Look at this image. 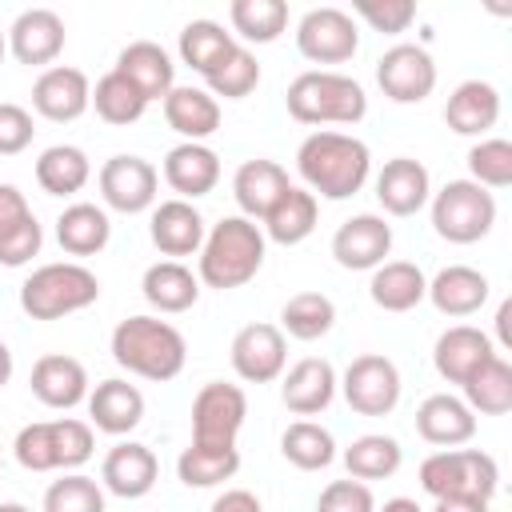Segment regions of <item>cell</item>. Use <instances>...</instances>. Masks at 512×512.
I'll return each mask as SVG.
<instances>
[{
	"instance_id": "cell-60",
	"label": "cell",
	"mask_w": 512,
	"mask_h": 512,
	"mask_svg": "<svg viewBox=\"0 0 512 512\" xmlns=\"http://www.w3.org/2000/svg\"><path fill=\"white\" fill-rule=\"evenodd\" d=\"M4 52H8V40H4V32H0V60H4Z\"/></svg>"
},
{
	"instance_id": "cell-35",
	"label": "cell",
	"mask_w": 512,
	"mask_h": 512,
	"mask_svg": "<svg viewBox=\"0 0 512 512\" xmlns=\"http://www.w3.org/2000/svg\"><path fill=\"white\" fill-rule=\"evenodd\" d=\"M88 176H92V164L76 144H52L36 160V184L48 196H76L88 184Z\"/></svg>"
},
{
	"instance_id": "cell-2",
	"label": "cell",
	"mask_w": 512,
	"mask_h": 512,
	"mask_svg": "<svg viewBox=\"0 0 512 512\" xmlns=\"http://www.w3.org/2000/svg\"><path fill=\"white\" fill-rule=\"evenodd\" d=\"M112 360L144 380H176L188 360V344L176 324L160 316H128L112 328Z\"/></svg>"
},
{
	"instance_id": "cell-28",
	"label": "cell",
	"mask_w": 512,
	"mask_h": 512,
	"mask_svg": "<svg viewBox=\"0 0 512 512\" xmlns=\"http://www.w3.org/2000/svg\"><path fill=\"white\" fill-rule=\"evenodd\" d=\"M164 120L172 132H180L188 144H204L220 128V100L208 88H172L164 96Z\"/></svg>"
},
{
	"instance_id": "cell-31",
	"label": "cell",
	"mask_w": 512,
	"mask_h": 512,
	"mask_svg": "<svg viewBox=\"0 0 512 512\" xmlns=\"http://www.w3.org/2000/svg\"><path fill=\"white\" fill-rule=\"evenodd\" d=\"M368 296L384 312H408L428 296V276L412 260H384L380 268H372Z\"/></svg>"
},
{
	"instance_id": "cell-18",
	"label": "cell",
	"mask_w": 512,
	"mask_h": 512,
	"mask_svg": "<svg viewBox=\"0 0 512 512\" xmlns=\"http://www.w3.org/2000/svg\"><path fill=\"white\" fill-rule=\"evenodd\" d=\"M336 368L324 360V356H304L296 360L288 372H284V384H280V400L288 412L296 416H316L332 404L336 396Z\"/></svg>"
},
{
	"instance_id": "cell-42",
	"label": "cell",
	"mask_w": 512,
	"mask_h": 512,
	"mask_svg": "<svg viewBox=\"0 0 512 512\" xmlns=\"http://www.w3.org/2000/svg\"><path fill=\"white\" fill-rule=\"evenodd\" d=\"M92 108H96V116H100L104 124H136V120L144 116L148 100H144V92H140L128 76H120V72L112 68V72H104V76L96 80V88H92Z\"/></svg>"
},
{
	"instance_id": "cell-37",
	"label": "cell",
	"mask_w": 512,
	"mask_h": 512,
	"mask_svg": "<svg viewBox=\"0 0 512 512\" xmlns=\"http://www.w3.org/2000/svg\"><path fill=\"white\" fill-rule=\"evenodd\" d=\"M316 212H320L316 196H312L308 188H296V184H292V188L276 200V208L264 216V232H268V240H276V244H300V240L312 236Z\"/></svg>"
},
{
	"instance_id": "cell-22",
	"label": "cell",
	"mask_w": 512,
	"mask_h": 512,
	"mask_svg": "<svg viewBox=\"0 0 512 512\" xmlns=\"http://www.w3.org/2000/svg\"><path fill=\"white\" fill-rule=\"evenodd\" d=\"M32 396L48 408H76L80 400H88V372L76 356L64 352H48L32 364Z\"/></svg>"
},
{
	"instance_id": "cell-56",
	"label": "cell",
	"mask_w": 512,
	"mask_h": 512,
	"mask_svg": "<svg viewBox=\"0 0 512 512\" xmlns=\"http://www.w3.org/2000/svg\"><path fill=\"white\" fill-rule=\"evenodd\" d=\"M508 320H512V300H504V304H500V312H496V332H500V344H504V348H512Z\"/></svg>"
},
{
	"instance_id": "cell-27",
	"label": "cell",
	"mask_w": 512,
	"mask_h": 512,
	"mask_svg": "<svg viewBox=\"0 0 512 512\" xmlns=\"http://www.w3.org/2000/svg\"><path fill=\"white\" fill-rule=\"evenodd\" d=\"M164 180L172 192H180V200H196L208 196L220 184V156L208 144H176L164 156Z\"/></svg>"
},
{
	"instance_id": "cell-9",
	"label": "cell",
	"mask_w": 512,
	"mask_h": 512,
	"mask_svg": "<svg viewBox=\"0 0 512 512\" xmlns=\"http://www.w3.org/2000/svg\"><path fill=\"white\" fill-rule=\"evenodd\" d=\"M244 416H248V396L240 384H224V380L204 384L192 400V444H216V448L236 444Z\"/></svg>"
},
{
	"instance_id": "cell-19",
	"label": "cell",
	"mask_w": 512,
	"mask_h": 512,
	"mask_svg": "<svg viewBox=\"0 0 512 512\" xmlns=\"http://www.w3.org/2000/svg\"><path fill=\"white\" fill-rule=\"evenodd\" d=\"M432 196V180H428V168L412 156H396L380 168L376 176V200L384 212L392 216H416Z\"/></svg>"
},
{
	"instance_id": "cell-6",
	"label": "cell",
	"mask_w": 512,
	"mask_h": 512,
	"mask_svg": "<svg viewBox=\"0 0 512 512\" xmlns=\"http://www.w3.org/2000/svg\"><path fill=\"white\" fill-rule=\"evenodd\" d=\"M420 488L432 500H444V496L492 500L500 488V468L480 448H440L420 464Z\"/></svg>"
},
{
	"instance_id": "cell-36",
	"label": "cell",
	"mask_w": 512,
	"mask_h": 512,
	"mask_svg": "<svg viewBox=\"0 0 512 512\" xmlns=\"http://www.w3.org/2000/svg\"><path fill=\"white\" fill-rule=\"evenodd\" d=\"M240 472V448L228 444V448H216V444H188L180 456H176V476L180 484L188 488H212V484H224Z\"/></svg>"
},
{
	"instance_id": "cell-39",
	"label": "cell",
	"mask_w": 512,
	"mask_h": 512,
	"mask_svg": "<svg viewBox=\"0 0 512 512\" xmlns=\"http://www.w3.org/2000/svg\"><path fill=\"white\" fill-rule=\"evenodd\" d=\"M280 452H284V460L296 464L300 472H320V468H328V464L336 460V440H332V432H328L324 424H316V420H296V424L284 428Z\"/></svg>"
},
{
	"instance_id": "cell-32",
	"label": "cell",
	"mask_w": 512,
	"mask_h": 512,
	"mask_svg": "<svg viewBox=\"0 0 512 512\" xmlns=\"http://www.w3.org/2000/svg\"><path fill=\"white\" fill-rule=\"evenodd\" d=\"M140 292L156 312H188L200 300V276L180 260H156L144 272Z\"/></svg>"
},
{
	"instance_id": "cell-12",
	"label": "cell",
	"mask_w": 512,
	"mask_h": 512,
	"mask_svg": "<svg viewBox=\"0 0 512 512\" xmlns=\"http://www.w3.org/2000/svg\"><path fill=\"white\" fill-rule=\"evenodd\" d=\"M156 188H160V172L144 156L120 152V156L104 160V168H100V196H104L108 208H116L124 216H136V212L152 208Z\"/></svg>"
},
{
	"instance_id": "cell-1",
	"label": "cell",
	"mask_w": 512,
	"mask_h": 512,
	"mask_svg": "<svg viewBox=\"0 0 512 512\" xmlns=\"http://www.w3.org/2000/svg\"><path fill=\"white\" fill-rule=\"evenodd\" d=\"M296 172L312 196L348 200L364 188V180L372 172V152L364 140H356L348 132L320 128V132L304 136V144L296 148Z\"/></svg>"
},
{
	"instance_id": "cell-40",
	"label": "cell",
	"mask_w": 512,
	"mask_h": 512,
	"mask_svg": "<svg viewBox=\"0 0 512 512\" xmlns=\"http://www.w3.org/2000/svg\"><path fill=\"white\" fill-rule=\"evenodd\" d=\"M228 20H232V36L248 44H272L288 28V4L284 0H232Z\"/></svg>"
},
{
	"instance_id": "cell-48",
	"label": "cell",
	"mask_w": 512,
	"mask_h": 512,
	"mask_svg": "<svg viewBox=\"0 0 512 512\" xmlns=\"http://www.w3.org/2000/svg\"><path fill=\"white\" fill-rule=\"evenodd\" d=\"M20 468L28 472H52L56 468V444H52V420H36V424H24L16 432V444H12Z\"/></svg>"
},
{
	"instance_id": "cell-15",
	"label": "cell",
	"mask_w": 512,
	"mask_h": 512,
	"mask_svg": "<svg viewBox=\"0 0 512 512\" xmlns=\"http://www.w3.org/2000/svg\"><path fill=\"white\" fill-rule=\"evenodd\" d=\"M32 108L52 124H68V120H76L92 108V84L80 68L52 64L32 84Z\"/></svg>"
},
{
	"instance_id": "cell-52",
	"label": "cell",
	"mask_w": 512,
	"mask_h": 512,
	"mask_svg": "<svg viewBox=\"0 0 512 512\" xmlns=\"http://www.w3.org/2000/svg\"><path fill=\"white\" fill-rule=\"evenodd\" d=\"M36 136V124H32V112L20 108V104H8L0 100V156H16L32 144Z\"/></svg>"
},
{
	"instance_id": "cell-33",
	"label": "cell",
	"mask_w": 512,
	"mask_h": 512,
	"mask_svg": "<svg viewBox=\"0 0 512 512\" xmlns=\"http://www.w3.org/2000/svg\"><path fill=\"white\" fill-rule=\"evenodd\" d=\"M108 236H112V224L100 204L80 200L56 216V240L68 256H96V252H104Z\"/></svg>"
},
{
	"instance_id": "cell-58",
	"label": "cell",
	"mask_w": 512,
	"mask_h": 512,
	"mask_svg": "<svg viewBox=\"0 0 512 512\" xmlns=\"http://www.w3.org/2000/svg\"><path fill=\"white\" fill-rule=\"evenodd\" d=\"M12 380V352H8V344L0 340V388Z\"/></svg>"
},
{
	"instance_id": "cell-25",
	"label": "cell",
	"mask_w": 512,
	"mask_h": 512,
	"mask_svg": "<svg viewBox=\"0 0 512 512\" xmlns=\"http://www.w3.org/2000/svg\"><path fill=\"white\" fill-rule=\"evenodd\" d=\"M88 416L100 432L108 436H124L132 432L140 420H144V392L120 376L112 380H100L92 392H88Z\"/></svg>"
},
{
	"instance_id": "cell-26",
	"label": "cell",
	"mask_w": 512,
	"mask_h": 512,
	"mask_svg": "<svg viewBox=\"0 0 512 512\" xmlns=\"http://www.w3.org/2000/svg\"><path fill=\"white\" fill-rule=\"evenodd\" d=\"M500 120V92L488 80H464L444 104V124L456 136H484Z\"/></svg>"
},
{
	"instance_id": "cell-51",
	"label": "cell",
	"mask_w": 512,
	"mask_h": 512,
	"mask_svg": "<svg viewBox=\"0 0 512 512\" xmlns=\"http://www.w3.org/2000/svg\"><path fill=\"white\" fill-rule=\"evenodd\" d=\"M40 244H44V232H40L36 216H28L24 224H16L12 232L0 236V264L4 268H20L40 252Z\"/></svg>"
},
{
	"instance_id": "cell-5",
	"label": "cell",
	"mask_w": 512,
	"mask_h": 512,
	"mask_svg": "<svg viewBox=\"0 0 512 512\" xmlns=\"http://www.w3.org/2000/svg\"><path fill=\"white\" fill-rule=\"evenodd\" d=\"M100 300V280L92 268L76 260L44 264L20 284V308L32 320H60L68 312H80Z\"/></svg>"
},
{
	"instance_id": "cell-8",
	"label": "cell",
	"mask_w": 512,
	"mask_h": 512,
	"mask_svg": "<svg viewBox=\"0 0 512 512\" xmlns=\"http://www.w3.org/2000/svg\"><path fill=\"white\" fill-rule=\"evenodd\" d=\"M340 392L348 400L352 412L360 416H388L400 404V368L380 356V352H364L344 368Z\"/></svg>"
},
{
	"instance_id": "cell-53",
	"label": "cell",
	"mask_w": 512,
	"mask_h": 512,
	"mask_svg": "<svg viewBox=\"0 0 512 512\" xmlns=\"http://www.w3.org/2000/svg\"><path fill=\"white\" fill-rule=\"evenodd\" d=\"M28 216H32V208H28L24 192L16 184H0V236L12 232L16 224H24Z\"/></svg>"
},
{
	"instance_id": "cell-46",
	"label": "cell",
	"mask_w": 512,
	"mask_h": 512,
	"mask_svg": "<svg viewBox=\"0 0 512 512\" xmlns=\"http://www.w3.org/2000/svg\"><path fill=\"white\" fill-rule=\"evenodd\" d=\"M468 172L480 188H508L512 184V144L504 136H488L480 144H472L468 152Z\"/></svg>"
},
{
	"instance_id": "cell-11",
	"label": "cell",
	"mask_w": 512,
	"mask_h": 512,
	"mask_svg": "<svg viewBox=\"0 0 512 512\" xmlns=\"http://www.w3.org/2000/svg\"><path fill=\"white\" fill-rule=\"evenodd\" d=\"M376 84L392 104H420L436 88V64L420 44H392L376 60Z\"/></svg>"
},
{
	"instance_id": "cell-24",
	"label": "cell",
	"mask_w": 512,
	"mask_h": 512,
	"mask_svg": "<svg viewBox=\"0 0 512 512\" xmlns=\"http://www.w3.org/2000/svg\"><path fill=\"white\" fill-rule=\"evenodd\" d=\"M148 236L164 256H192L204 244V216L192 208V200H164L152 208L148 220Z\"/></svg>"
},
{
	"instance_id": "cell-7",
	"label": "cell",
	"mask_w": 512,
	"mask_h": 512,
	"mask_svg": "<svg viewBox=\"0 0 512 512\" xmlns=\"http://www.w3.org/2000/svg\"><path fill=\"white\" fill-rule=\"evenodd\" d=\"M496 224V196L476 180H448L432 196V228L448 244H476Z\"/></svg>"
},
{
	"instance_id": "cell-10",
	"label": "cell",
	"mask_w": 512,
	"mask_h": 512,
	"mask_svg": "<svg viewBox=\"0 0 512 512\" xmlns=\"http://www.w3.org/2000/svg\"><path fill=\"white\" fill-rule=\"evenodd\" d=\"M296 48L312 64H344L360 48L356 20L344 8H312L296 24Z\"/></svg>"
},
{
	"instance_id": "cell-45",
	"label": "cell",
	"mask_w": 512,
	"mask_h": 512,
	"mask_svg": "<svg viewBox=\"0 0 512 512\" xmlns=\"http://www.w3.org/2000/svg\"><path fill=\"white\" fill-rule=\"evenodd\" d=\"M44 512H104V488L84 472H68L48 484Z\"/></svg>"
},
{
	"instance_id": "cell-13",
	"label": "cell",
	"mask_w": 512,
	"mask_h": 512,
	"mask_svg": "<svg viewBox=\"0 0 512 512\" xmlns=\"http://www.w3.org/2000/svg\"><path fill=\"white\" fill-rule=\"evenodd\" d=\"M232 372L248 384H272L288 364V340L276 324H244L232 336Z\"/></svg>"
},
{
	"instance_id": "cell-43",
	"label": "cell",
	"mask_w": 512,
	"mask_h": 512,
	"mask_svg": "<svg viewBox=\"0 0 512 512\" xmlns=\"http://www.w3.org/2000/svg\"><path fill=\"white\" fill-rule=\"evenodd\" d=\"M332 324H336V304L324 292H296L280 308V332H288L292 340H320L332 332Z\"/></svg>"
},
{
	"instance_id": "cell-57",
	"label": "cell",
	"mask_w": 512,
	"mask_h": 512,
	"mask_svg": "<svg viewBox=\"0 0 512 512\" xmlns=\"http://www.w3.org/2000/svg\"><path fill=\"white\" fill-rule=\"evenodd\" d=\"M376 512H424L416 500H408V496H392V500H384V508H376Z\"/></svg>"
},
{
	"instance_id": "cell-34",
	"label": "cell",
	"mask_w": 512,
	"mask_h": 512,
	"mask_svg": "<svg viewBox=\"0 0 512 512\" xmlns=\"http://www.w3.org/2000/svg\"><path fill=\"white\" fill-rule=\"evenodd\" d=\"M460 388H464V404L472 412H480V416H504L512 408V364L496 352Z\"/></svg>"
},
{
	"instance_id": "cell-54",
	"label": "cell",
	"mask_w": 512,
	"mask_h": 512,
	"mask_svg": "<svg viewBox=\"0 0 512 512\" xmlns=\"http://www.w3.org/2000/svg\"><path fill=\"white\" fill-rule=\"evenodd\" d=\"M208 512H264V508H260L256 492H248V488H228V492H220V496L212 500Z\"/></svg>"
},
{
	"instance_id": "cell-44",
	"label": "cell",
	"mask_w": 512,
	"mask_h": 512,
	"mask_svg": "<svg viewBox=\"0 0 512 512\" xmlns=\"http://www.w3.org/2000/svg\"><path fill=\"white\" fill-rule=\"evenodd\" d=\"M204 80H208V92H212V96L244 100V96L260 84V64H256V56H252L244 44H236L220 64H212V68L204 72Z\"/></svg>"
},
{
	"instance_id": "cell-14",
	"label": "cell",
	"mask_w": 512,
	"mask_h": 512,
	"mask_svg": "<svg viewBox=\"0 0 512 512\" xmlns=\"http://www.w3.org/2000/svg\"><path fill=\"white\" fill-rule=\"evenodd\" d=\"M388 252H392V224L376 212H360L344 220L332 236V256L348 272H372L384 264Z\"/></svg>"
},
{
	"instance_id": "cell-17",
	"label": "cell",
	"mask_w": 512,
	"mask_h": 512,
	"mask_svg": "<svg viewBox=\"0 0 512 512\" xmlns=\"http://www.w3.org/2000/svg\"><path fill=\"white\" fill-rule=\"evenodd\" d=\"M156 476H160L156 452H152L148 444H136V440L116 444V448L104 456V464H100V484H104L112 496H120V500H140V496H148L152 484H156Z\"/></svg>"
},
{
	"instance_id": "cell-21",
	"label": "cell",
	"mask_w": 512,
	"mask_h": 512,
	"mask_svg": "<svg viewBox=\"0 0 512 512\" xmlns=\"http://www.w3.org/2000/svg\"><path fill=\"white\" fill-rule=\"evenodd\" d=\"M488 356H496L492 336L472 324H452L448 332L436 336V348H432V364L448 384H464Z\"/></svg>"
},
{
	"instance_id": "cell-55",
	"label": "cell",
	"mask_w": 512,
	"mask_h": 512,
	"mask_svg": "<svg viewBox=\"0 0 512 512\" xmlns=\"http://www.w3.org/2000/svg\"><path fill=\"white\" fill-rule=\"evenodd\" d=\"M488 504L492 500H476V496H444L436 500L432 512H488Z\"/></svg>"
},
{
	"instance_id": "cell-50",
	"label": "cell",
	"mask_w": 512,
	"mask_h": 512,
	"mask_svg": "<svg viewBox=\"0 0 512 512\" xmlns=\"http://www.w3.org/2000/svg\"><path fill=\"white\" fill-rule=\"evenodd\" d=\"M316 512H376V496L364 480H332L320 500H316Z\"/></svg>"
},
{
	"instance_id": "cell-49",
	"label": "cell",
	"mask_w": 512,
	"mask_h": 512,
	"mask_svg": "<svg viewBox=\"0 0 512 512\" xmlns=\"http://www.w3.org/2000/svg\"><path fill=\"white\" fill-rule=\"evenodd\" d=\"M360 20H368L376 32H408V24L416 20V4L412 0H356L352 4Z\"/></svg>"
},
{
	"instance_id": "cell-4",
	"label": "cell",
	"mask_w": 512,
	"mask_h": 512,
	"mask_svg": "<svg viewBox=\"0 0 512 512\" xmlns=\"http://www.w3.org/2000/svg\"><path fill=\"white\" fill-rule=\"evenodd\" d=\"M284 108L300 124H356L368 112V96H364L360 80H352L344 72L308 68L288 84Z\"/></svg>"
},
{
	"instance_id": "cell-3",
	"label": "cell",
	"mask_w": 512,
	"mask_h": 512,
	"mask_svg": "<svg viewBox=\"0 0 512 512\" xmlns=\"http://www.w3.org/2000/svg\"><path fill=\"white\" fill-rule=\"evenodd\" d=\"M264 264V232L256 228V220L248 216H224L220 224H212V232H204L200 244V284L208 288H240L248 284Z\"/></svg>"
},
{
	"instance_id": "cell-41",
	"label": "cell",
	"mask_w": 512,
	"mask_h": 512,
	"mask_svg": "<svg viewBox=\"0 0 512 512\" xmlns=\"http://www.w3.org/2000/svg\"><path fill=\"white\" fill-rule=\"evenodd\" d=\"M176 48H180V60L204 76L212 64H220L236 48V36L216 20H188L180 28V44Z\"/></svg>"
},
{
	"instance_id": "cell-20",
	"label": "cell",
	"mask_w": 512,
	"mask_h": 512,
	"mask_svg": "<svg viewBox=\"0 0 512 512\" xmlns=\"http://www.w3.org/2000/svg\"><path fill=\"white\" fill-rule=\"evenodd\" d=\"M288 188H292L288 172L276 160H264V156L244 160L232 176V196L240 204V216H248V220H264Z\"/></svg>"
},
{
	"instance_id": "cell-30",
	"label": "cell",
	"mask_w": 512,
	"mask_h": 512,
	"mask_svg": "<svg viewBox=\"0 0 512 512\" xmlns=\"http://www.w3.org/2000/svg\"><path fill=\"white\" fill-rule=\"evenodd\" d=\"M116 72L128 76V80L144 92L148 104H152V100H164V96L176 88V64H172V56H168L160 44H152V40L128 44V48L116 56Z\"/></svg>"
},
{
	"instance_id": "cell-38",
	"label": "cell",
	"mask_w": 512,
	"mask_h": 512,
	"mask_svg": "<svg viewBox=\"0 0 512 512\" xmlns=\"http://www.w3.org/2000/svg\"><path fill=\"white\" fill-rule=\"evenodd\" d=\"M404 460V448L392 440V436H380V432H368V436H356L348 448H344V468L352 480H388L396 476Z\"/></svg>"
},
{
	"instance_id": "cell-29",
	"label": "cell",
	"mask_w": 512,
	"mask_h": 512,
	"mask_svg": "<svg viewBox=\"0 0 512 512\" xmlns=\"http://www.w3.org/2000/svg\"><path fill=\"white\" fill-rule=\"evenodd\" d=\"M488 276L480 268L468 264H448L428 280V300L436 304V312L444 316H472L484 308L488 300Z\"/></svg>"
},
{
	"instance_id": "cell-59",
	"label": "cell",
	"mask_w": 512,
	"mask_h": 512,
	"mask_svg": "<svg viewBox=\"0 0 512 512\" xmlns=\"http://www.w3.org/2000/svg\"><path fill=\"white\" fill-rule=\"evenodd\" d=\"M0 512H32V508H28V504H16V500H4Z\"/></svg>"
},
{
	"instance_id": "cell-16",
	"label": "cell",
	"mask_w": 512,
	"mask_h": 512,
	"mask_svg": "<svg viewBox=\"0 0 512 512\" xmlns=\"http://www.w3.org/2000/svg\"><path fill=\"white\" fill-rule=\"evenodd\" d=\"M8 48L20 64L44 68L64 52V20L52 8H24L8 28Z\"/></svg>"
},
{
	"instance_id": "cell-23",
	"label": "cell",
	"mask_w": 512,
	"mask_h": 512,
	"mask_svg": "<svg viewBox=\"0 0 512 512\" xmlns=\"http://www.w3.org/2000/svg\"><path fill=\"white\" fill-rule=\"evenodd\" d=\"M416 432L436 448H456L476 436V412L452 392H432L416 408Z\"/></svg>"
},
{
	"instance_id": "cell-47",
	"label": "cell",
	"mask_w": 512,
	"mask_h": 512,
	"mask_svg": "<svg viewBox=\"0 0 512 512\" xmlns=\"http://www.w3.org/2000/svg\"><path fill=\"white\" fill-rule=\"evenodd\" d=\"M52 444H56V468L72 472L92 460V448H96L92 424H84L76 416H60V420H52Z\"/></svg>"
}]
</instances>
